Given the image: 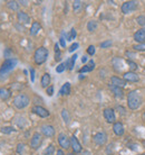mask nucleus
I'll return each instance as SVG.
<instances>
[{"mask_svg":"<svg viewBox=\"0 0 145 155\" xmlns=\"http://www.w3.org/2000/svg\"><path fill=\"white\" fill-rule=\"evenodd\" d=\"M59 93L62 95V96H68L70 93V83L69 82H66V83L63 84V87L60 88V90H59Z\"/></svg>","mask_w":145,"mask_h":155,"instance_id":"24","label":"nucleus"},{"mask_svg":"<svg viewBox=\"0 0 145 155\" xmlns=\"http://www.w3.org/2000/svg\"><path fill=\"white\" fill-rule=\"evenodd\" d=\"M62 117H63L64 122L66 124H68L70 122V116H69V112L67 109H63L62 110Z\"/></svg>","mask_w":145,"mask_h":155,"instance_id":"32","label":"nucleus"},{"mask_svg":"<svg viewBox=\"0 0 145 155\" xmlns=\"http://www.w3.org/2000/svg\"><path fill=\"white\" fill-rule=\"evenodd\" d=\"M46 93H47L49 97H51V96L54 95V85H49V87L46 89Z\"/></svg>","mask_w":145,"mask_h":155,"instance_id":"41","label":"nucleus"},{"mask_svg":"<svg viewBox=\"0 0 145 155\" xmlns=\"http://www.w3.org/2000/svg\"><path fill=\"white\" fill-rule=\"evenodd\" d=\"M13 103L17 109H24L30 103V98L28 97L26 93H19L13 98Z\"/></svg>","mask_w":145,"mask_h":155,"instance_id":"3","label":"nucleus"},{"mask_svg":"<svg viewBox=\"0 0 145 155\" xmlns=\"http://www.w3.org/2000/svg\"><path fill=\"white\" fill-rule=\"evenodd\" d=\"M67 155H76V154H75V153H73V152H71V153H68Z\"/></svg>","mask_w":145,"mask_h":155,"instance_id":"49","label":"nucleus"},{"mask_svg":"<svg viewBox=\"0 0 145 155\" xmlns=\"http://www.w3.org/2000/svg\"><path fill=\"white\" fill-rule=\"evenodd\" d=\"M41 144H43V135H41V133H39V132L34 133L32 138H30V147L32 149H38Z\"/></svg>","mask_w":145,"mask_h":155,"instance_id":"5","label":"nucleus"},{"mask_svg":"<svg viewBox=\"0 0 145 155\" xmlns=\"http://www.w3.org/2000/svg\"><path fill=\"white\" fill-rule=\"evenodd\" d=\"M109 89L112 90V92L114 93V96L118 99H122V98L125 96V92H124V89L123 88H118V87H114L112 84H109Z\"/></svg>","mask_w":145,"mask_h":155,"instance_id":"18","label":"nucleus"},{"mask_svg":"<svg viewBox=\"0 0 145 155\" xmlns=\"http://www.w3.org/2000/svg\"><path fill=\"white\" fill-rule=\"evenodd\" d=\"M95 52H96V48H95V46L94 45H89L88 48H87V54L93 56V55L95 54Z\"/></svg>","mask_w":145,"mask_h":155,"instance_id":"40","label":"nucleus"},{"mask_svg":"<svg viewBox=\"0 0 145 155\" xmlns=\"http://www.w3.org/2000/svg\"><path fill=\"white\" fill-rule=\"evenodd\" d=\"M126 62H127V64H128V68H130V71L135 72L136 70H137L139 65L136 64V63H135L134 61H132V60H127Z\"/></svg>","mask_w":145,"mask_h":155,"instance_id":"33","label":"nucleus"},{"mask_svg":"<svg viewBox=\"0 0 145 155\" xmlns=\"http://www.w3.org/2000/svg\"><path fill=\"white\" fill-rule=\"evenodd\" d=\"M29 71H30V80H32V82H34L35 81V70L32 68H30Z\"/></svg>","mask_w":145,"mask_h":155,"instance_id":"44","label":"nucleus"},{"mask_svg":"<svg viewBox=\"0 0 145 155\" xmlns=\"http://www.w3.org/2000/svg\"><path fill=\"white\" fill-rule=\"evenodd\" d=\"M0 132H1L2 134H5V135H9V134H11V133H15L16 129L13 128V126H5V127H1Z\"/></svg>","mask_w":145,"mask_h":155,"instance_id":"26","label":"nucleus"},{"mask_svg":"<svg viewBox=\"0 0 145 155\" xmlns=\"http://www.w3.org/2000/svg\"><path fill=\"white\" fill-rule=\"evenodd\" d=\"M25 147L26 145L24 143H19L18 145H17V153L19 155H22L24 154V152H25Z\"/></svg>","mask_w":145,"mask_h":155,"instance_id":"36","label":"nucleus"},{"mask_svg":"<svg viewBox=\"0 0 145 155\" xmlns=\"http://www.w3.org/2000/svg\"><path fill=\"white\" fill-rule=\"evenodd\" d=\"M40 133H41V135L46 136L48 138H53L56 135V130L54 128V126H51V125H43L40 127Z\"/></svg>","mask_w":145,"mask_h":155,"instance_id":"12","label":"nucleus"},{"mask_svg":"<svg viewBox=\"0 0 145 155\" xmlns=\"http://www.w3.org/2000/svg\"><path fill=\"white\" fill-rule=\"evenodd\" d=\"M56 155H65V153H64L63 149H57Z\"/></svg>","mask_w":145,"mask_h":155,"instance_id":"46","label":"nucleus"},{"mask_svg":"<svg viewBox=\"0 0 145 155\" xmlns=\"http://www.w3.org/2000/svg\"><path fill=\"white\" fill-rule=\"evenodd\" d=\"M79 47V44L78 43H73L71 45L69 46V48H68V52H70V53H73V52H75L77 48Z\"/></svg>","mask_w":145,"mask_h":155,"instance_id":"39","label":"nucleus"},{"mask_svg":"<svg viewBox=\"0 0 145 155\" xmlns=\"http://www.w3.org/2000/svg\"><path fill=\"white\" fill-rule=\"evenodd\" d=\"M143 119H144V122H145V111H144V114H143Z\"/></svg>","mask_w":145,"mask_h":155,"instance_id":"50","label":"nucleus"},{"mask_svg":"<svg viewBox=\"0 0 145 155\" xmlns=\"http://www.w3.org/2000/svg\"><path fill=\"white\" fill-rule=\"evenodd\" d=\"M82 7H83V2L79 1V0H76V1L73 2V9H74L75 13H79L81 9H82Z\"/></svg>","mask_w":145,"mask_h":155,"instance_id":"29","label":"nucleus"},{"mask_svg":"<svg viewBox=\"0 0 145 155\" xmlns=\"http://www.w3.org/2000/svg\"><path fill=\"white\" fill-rule=\"evenodd\" d=\"M48 55H49L48 50L46 47H44V46H40V47H38L37 50L35 51L34 61H35V63L37 65L44 64L45 62L47 61V58H48Z\"/></svg>","mask_w":145,"mask_h":155,"instance_id":"2","label":"nucleus"},{"mask_svg":"<svg viewBox=\"0 0 145 155\" xmlns=\"http://www.w3.org/2000/svg\"><path fill=\"white\" fill-rule=\"evenodd\" d=\"M113 45V42L111 41V39H107V41H104V42H102L101 43V47L102 48H107V47H111V46Z\"/></svg>","mask_w":145,"mask_h":155,"instance_id":"37","label":"nucleus"},{"mask_svg":"<svg viewBox=\"0 0 145 155\" xmlns=\"http://www.w3.org/2000/svg\"><path fill=\"white\" fill-rule=\"evenodd\" d=\"M87 61H88V58H87V56H86V55H84V56H83V58H82V62H83V63H86Z\"/></svg>","mask_w":145,"mask_h":155,"instance_id":"48","label":"nucleus"},{"mask_svg":"<svg viewBox=\"0 0 145 155\" xmlns=\"http://www.w3.org/2000/svg\"><path fill=\"white\" fill-rule=\"evenodd\" d=\"M133 51L136 52H145V43H139V44H135L132 46Z\"/></svg>","mask_w":145,"mask_h":155,"instance_id":"31","label":"nucleus"},{"mask_svg":"<svg viewBox=\"0 0 145 155\" xmlns=\"http://www.w3.org/2000/svg\"><path fill=\"white\" fill-rule=\"evenodd\" d=\"M10 97H11V90L6 88V87H1L0 88V100L6 101Z\"/></svg>","mask_w":145,"mask_h":155,"instance_id":"20","label":"nucleus"},{"mask_svg":"<svg viewBox=\"0 0 145 155\" xmlns=\"http://www.w3.org/2000/svg\"><path fill=\"white\" fill-rule=\"evenodd\" d=\"M60 60H62V52L59 50V44L56 43L55 44V61L59 62Z\"/></svg>","mask_w":145,"mask_h":155,"instance_id":"28","label":"nucleus"},{"mask_svg":"<svg viewBox=\"0 0 145 155\" xmlns=\"http://www.w3.org/2000/svg\"><path fill=\"white\" fill-rule=\"evenodd\" d=\"M4 56L6 58V60H8V58H13V56H11V51H10L9 48H6V50H5V53H4Z\"/></svg>","mask_w":145,"mask_h":155,"instance_id":"42","label":"nucleus"},{"mask_svg":"<svg viewBox=\"0 0 145 155\" xmlns=\"http://www.w3.org/2000/svg\"><path fill=\"white\" fill-rule=\"evenodd\" d=\"M123 79H124L126 82H132V83H135V82H139V74L132 71L125 72V73L123 74Z\"/></svg>","mask_w":145,"mask_h":155,"instance_id":"13","label":"nucleus"},{"mask_svg":"<svg viewBox=\"0 0 145 155\" xmlns=\"http://www.w3.org/2000/svg\"><path fill=\"white\" fill-rule=\"evenodd\" d=\"M56 152V149H55V146L53 145V144H49L47 147H46V149L44 151V154L45 155H53L54 153Z\"/></svg>","mask_w":145,"mask_h":155,"instance_id":"30","label":"nucleus"},{"mask_svg":"<svg viewBox=\"0 0 145 155\" xmlns=\"http://www.w3.org/2000/svg\"><path fill=\"white\" fill-rule=\"evenodd\" d=\"M79 155H90V152L89 151H83Z\"/></svg>","mask_w":145,"mask_h":155,"instance_id":"47","label":"nucleus"},{"mask_svg":"<svg viewBox=\"0 0 145 155\" xmlns=\"http://www.w3.org/2000/svg\"><path fill=\"white\" fill-rule=\"evenodd\" d=\"M65 69H66V64H65V63H60V64L56 68V72L57 73H62V72L65 71Z\"/></svg>","mask_w":145,"mask_h":155,"instance_id":"38","label":"nucleus"},{"mask_svg":"<svg viewBox=\"0 0 145 155\" xmlns=\"http://www.w3.org/2000/svg\"><path fill=\"white\" fill-rule=\"evenodd\" d=\"M136 7H137V2L136 1H125L122 7H120V10H122V13L124 14V15H127V14L132 13L134 11L135 9H136Z\"/></svg>","mask_w":145,"mask_h":155,"instance_id":"10","label":"nucleus"},{"mask_svg":"<svg viewBox=\"0 0 145 155\" xmlns=\"http://www.w3.org/2000/svg\"><path fill=\"white\" fill-rule=\"evenodd\" d=\"M113 132L116 136H123L125 133V129H124V125L120 123V122H116L113 124Z\"/></svg>","mask_w":145,"mask_h":155,"instance_id":"16","label":"nucleus"},{"mask_svg":"<svg viewBox=\"0 0 145 155\" xmlns=\"http://www.w3.org/2000/svg\"><path fill=\"white\" fill-rule=\"evenodd\" d=\"M7 7H8L10 10L17 11L19 8V4H18V1H8V2H7Z\"/></svg>","mask_w":145,"mask_h":155,"instance_id":"27","label":"nucleus"},{"mask_svg":"<svg viewBox=\"0 0 145 155\" xmlns=\"http://www.w3.org/2000/svg\"><path fill=\"white\" fill-rule=\"evenodd\" d=\"M41 31V25H40V23L39 21H34L32 24V27H30V35L32 36H36L38 33Z\"/></svg>","mask_w":145,"mask_h":155,"instance_id":"22","label":"nucleus"},{"mask_svg":"<svg viewBox=\"0 0 145 155\" xmlns=\"http://www.w3.org/2000/svg\"><path fill=\"white\" fill-rule=\"evenodd\" d=\"M59 44H60L62 47H66V41H65V38H64V34L62 35V37L59 38Z\"/></svg>","mask_w":145,"mask_h":155,"instance_id":"43","label":"nucleus"},{"mask_svg":"<svg viewBox=\"0 0 145 155\" xmlns=\"http://www.w3.org/2000/svg\"><path fill=\"white\" fill-rule=\"evenodd\" d=\"M50 81H51L50 74H49V73H44L43 77H41V80H40V85H41V88L47 89V88L50 85Z\"/></svg>","mask_w":145,"mask_h":155,"instance_id":"19","label":"nucleus"},{"mask_svg":"<svg viewBox=\"0 0 145 155\" xmlns=\"http://www.w3.org/2000/svg\"><path fill=\"white\" fill-rule=\"evenodd\" d=\"M133 38H134V41L136 42V44L145 43V27L139 28V31H136V32L134 33Z\"/></svg>","mask_w":145,"mask_h":155,"instance_id":"14","label":"nucleus"},{"mask_svg":"<svg viewBox=\"0 0 145 155\" xmlns=\"http://www.w3.org/2000/svg\"><path fill=\"white\" fill-rule=\"evenodd\" d=\"M32 111L35 114V115H37L38 117H40V118H47V117L50 116V112L46 109L45 107H43V106H39V105L32 106Z\"/></svg>","mask_w":145,"mask_h":155,"instance_id":"8","label":"nucleus"},{"mask_svg":"<svg viewBox=\"0 0 145 155\" xmlns=\"http://www.w3.org/2000/svg\"><path fill=\"white\" fill-rule=\"evenodd\" d=\"M17 19L20 24H29L30 23V17L29 15L22 10H19L17 13Z\"/></svg>","mask_w":145,"mask_h":155,"instance_id":"15","label":"nucleus"},{"mask_svg":"<svg viewBox=\"0 0 145 155\" xmlns=\"http://www.w3.org/2000/svg\"><path fill=\"white\" fill-rule=\"evenodd\" d=\"M77 54H74L71 58H69L66 62H65V64H66V69L67 70H69V71H71L73 69H74V66H75V62L76 60H77Z\"/></svg>","mask_w":145,"mask_h":155,"instance_id":"23","label":"nucleus"},{"mask_svg":"<svg viewBox=\"0 0 145 155\" xmlns=\"http://www.w3.org/2000/svg\"><path fill=\"white\" fill-rule=\"evenodd\" d=\"M136 23L139 26H142V28L145 27V15H139V17L136 18Z\"/></svg>","mask_w":145,"mask_h":155,"instance_id":"35","label":"nucleus"},{"mask_svg":"<svg viewBox=\"0 0 145 155\" xmlns=\"http://www.w3.org/2000/svg\"><path fill=\"white\" fill-rule=\"evenodd\" d=\"M97 27H98V24H97L96 20H89L88 23H87V31L88 32L90 33L95 32L97 29Z\"/></svg>","mask_w":145,"mask_h":155,"instance_id":"25","label":"nucleus"},{"mask_svg":"<svg viewBox=\"0 0 145 155\" xmlns=\"http://www.w3.org/2000/svg\"><path fill=\"white\" fill-rule=\"evenodd\" d=\"M111 82H112V85H114V87H118V88H124L127 83L124 79L116 77V75L111 77Z\"/></svg>","mask_w":145,"mask_h":155,"instance_id":"17","label":"nucleus"},{"mask_svg":"<svg viewBox=\"0 0 145 155\" xmlns=\"http://www.w3.org/2000/svg\"><path fill=\"white\" fill-rule=\"evenodd\" d=\"M142 103V98L137 91L132 90L127 93V107L131 110H136Z\"/></svg>","mask_w":145,"mask_h":155,"instance_id":"1","label":"nucleus"},{"mask_svg":"<svg viewBox=\"0 0 145 155\" xmlns=\"http://www.w3.org/2000/svg\"><path fill=\"white\" fill-rule=\"evenodd\" d=\"M57 141H58L59 146L63 149H68L70 147V137H68L65 133H59Z\"/></svg>","mask_w":145,"mask_h":155,"instance_id":"7","label":"nucleus"},{"mask_svg":"<svg viewBox=\"0 0 145 155\" xmlns=\"http://www.w3.org/2000/svg\"><path fill=\"white\" fill-rule=\"evenodd\" d=\"M76 35H77L76 29L75 28H71V29H70V32L67 34V41H73V39H75Z\"/></svg>","mask_w":145,"mask_h":155,"instance_id":"34","label":"nucleus"},{"mask_svg":"<svg viewBox=\"0 0 145 155\" xmlns=\"http://www.w3.org/2000/svg\"><path fill=\"white\" fill-rule=\"evenodd\" d=\"M103 116L105 118V120L108 124L116 123V116H115V110L113 108H105L103 111Z\"/></svg>","mask_w":145,"mask_h":155,"instance_id":"11","label":"nucleus"},{"mask_svg":"<svg viewBox=\"0 0 145 155\" xmlns=\"http://www.w3.org/2000/svg\"><path fill=\"white\" fill-rule=\"evenodd\" d=\"M70 147L73 149V153H75V154H81L83 152L82 144L79 143L78 138L75 135L70 136Z\"/></svg>","mask_w":145,"mask_h":155,"instance_id":"9","label":"nucleus"},{"mask_svg":"<svg viewBox=\"0 0 145 155\" xmlns=\"http://www.w3.org/2000/svg\"><path fill=\"white\" fill-rule=\"evenodd\" d=\"M93 141L96 145H98V146H103V145H105L108 141V136L106 133H104V132H98V133H96L93 137Z\"/></svg>","mask_w":145,"mask_h":155,"instance_id":"6","label":"nucleus"},{"mask_svg":"<svg viewBox=\"0 0 145 155\" xmlns=\"http://www.w3.org/2000/svg\"><path fill=\"white\" fill-rule=\"evenodd\" d=\"M137 155H145V153H141V154H137Z\"/></svg>","mask_w":145,"mask_h":155,"instance_id":"51","label":"nucleus"},{"mask_svg":"<svg viewBox=\"0 0 145 155\" xmlns=\"http://www.w3.org/2000/svg\"><path fill=\"white\" fill-rule=\"evenodd\" d=\"M117 109L120 110V114H123V115H125V109H124L123 107H120V106H118V107H117Z\"/></svg>","mask_w":145,"mask_h":155,"instance_id":"45","label":"nucleus"},{"mask_svg":"<svg viewBox=\"0 0 145 155\" xmlns=\"http://www.w3.org/2000/svg\"><path fill=\"white\" fill-rule=\"evenodd\" d=\"M95 69V62L93 61V60H90V61H88V63L86 65H84L83 68H81L79 69V73L82 74V73H87V72H92L93 70Z\"/></svg>","mask_w":145,"mask_h":155,"instance_id":"21","label":"nucleus"},{"mask_svg":"<svg viewBox=\"0 0 145 155\" xmlns=\"http://www.w3.org/2000/svg\"><path fill=\"white\" fill-rule=\"evenodd\" d=\"M18 63V61H17V58H8V60H5L4 61V63L1 64L0 66V75H6L8 74L10 71H13V69L16 68V65Z\"/></svg>","mask_w":145,"mask_h":155,"instance_id":"4","label":"nucleus"}]
</instances>
